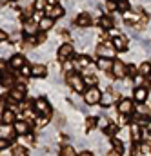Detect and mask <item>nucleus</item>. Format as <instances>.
I'll return each instance as SVG.
<instances>
[{
    "mask_svg": "<svg viewBox=\"0 0 151 156\" xmlns=\"http://www.w3.org/2000/svg\"><path fill=\"white\" fill-rule=\"evenodd\" d=\"M89 66V60L86 58V56H80L78 60H76V67H87Z\"/></svg>",
    "mask_w": 151,
    "mask_h": 156,
    "instance_id": "a878e982",
    "label": "nucleus"
},
{
    "mask_svg": "<svg viewBox=\"0 0 151 156\" xmlns=\"http://www.w3.org/2000/svg\"><path fill=\"white\" fill-rule=\"evenodd\" d=\"M13 156H26V149L24 147H15V151H13Z\"/></svg>",
    "mask_w": 151,
    "mask_h": 156,
    "instance_id": "c85d7f7f",
    "label": "nucleus"
},
{
    "mask_svg": "<svg viewBox=\"0 0 151 156\" xmlns=\"http://www.w3.org/2000/svg\"><path fill=\"white\" fill-rule=\"evenodd\" d=\"M115 53H116V49H115L113 44H104V45H100V47H97V55L98 56H106V58H113Z\"/></svg>",
    "mask_w": 151,
    "mask_h": 156,
    "instance_id": "7ed1b4c3",
    "label": "nucleus"
},
{
    "mask_svg": "<svg viewBox=\"0 0 151 156\" xmlns=\"http://www.w3.org/2000/svg\"><path fill=\"white\" fill-rule=\"evenodd\" d=\"M126 66H124V62H120V60H116V62H113V69H111V73H113L116 78H122L126 76Z\"/></svg>",
    "mask_w": 151,
    "mask_h": 156,
    "instance_id": "39448f33",
    "label": "nucleus"
},
{
    "mask_svg": "<svg viewBox=\"0 0 151 156\" xmlns=\"http://www.w3.org/2000/svg\"><path fill=\"white\" fill-rule=\"evenodd\" d=\"M49 4H47V0H37L35 2V9H38V11H42V9H46Z\"/></svg>",
    "mask_w": 151,
    "mask_h": 156,
    "instance_id": "393cba45",
    "label": "nucleus"
},
{
    "mask_svg": "<svg viewBox=\"0 0 151 156\" xmlns=\"http://www.w3.org/2000/svg\"><path fill=\"white\" fill-rule=\"evenodd\" d=\"M116 136H118L120 140H126V138H127V131H118V133H116Z\"/></svg>",
    "mask_w": 151,
    "mask_h": 156,
    "instance_id": "ea45409f",
    "label": "nucleus"
},
{
    "mask_svg": "<svg viewBox=\"0 0 151 156\" xmlns=\"http://www.w3.org/2000/svg\"><path fill=\"white\" fill-rule=\"evenodd\" d=\"M44 40H46V37H44V35H38V37H35V42H37V44L44 42Z\"/></svg>",
    "mask_w": 151,
    "mask_h": 156,
    "instance_id": "c03bdc74",
    "label": "nucleus"
},
{
    "mask_svg": "<svg viewBox=\"0 0 151 156\" xmlns=\"http://www.w3.org/2000/svg\"><path fill=\"white\" fill-rule=\"evenodd\" d=\"M138 151H142L144 154H148V153L151 151V145H149V144H142V145L138 147Z\"/></svg>",
    "mask_w": 151,
    "mask_h": 156,
    "instance_id": "2f4dec72",
    "label": "nucleus"
},
{
    "mask_svg": "<svg viewBox=\"0 0 151 156\" xmlns=\"http://www.w3.org/2000/svg\"><path fill=\"white\" fill-rule=\"evenodd\" d=\"M31 73H33V76H44V75H46V67H44L42 64H35V66L31 67Z\"/></svg>",
    "mask_w": 151,
    "mask_h": 156,
    "instance_id": "6ab92c4d",
    "label": "nucleus"
},
{
    "mask_svg": "<svg viewBox=\"0 0 151 156\" xmlns=\"http://www.w3.org/2000/svg\"><path fill=\"white\" fill-rule=\"evenodd\" d=\"M53 24H55V18H51V16H44V18L38 22V26H40V29H42V31L51 29V27H53Z\"/></svg>",
    "mask_w": 151,
    "mask_h": 156,
    "instance_id": "9b49d317",
    "label": "nucleus"
},
{
    "mask_svg": "<svg viewBox=\"0 0 151 156\" xmlns=\"http://www.w3.org/2000/svg\"><path fill=\"white\" fill-rule=\"evenodd\" d=\"M113 145H115V151H118V153H122V149H124V147H122V144H120L118 140H115V142H113Z\"/></svg>",
    "mask_w": 151,
    "mask_h": 156,
    "instance_id": "58836bf2",
    "label": "nucleus"
},
{
    "mask_svg": "<svg viewBox=\"0 0 151 156\" xmlns=\"http://www.w3.org/2000/svg\"><path fill=\"white\" fill-rule=\"evenodd\" d=\"M137 111H138V115H146V116H148V113H149V111L146 109V105H138Z\"/></svg>",
    "mask_w": 151,
    "mask_h": 156,
    "instance_id": "c9c22d12",
    "label": "nucleus"
},
{
    "mask_svg": "<svg viewBox=\"0 0 151 156\" xmlns=\"http://www.w3.org/2000/svg\"><path fill=\"white\" fill-rule=\"evenodd\" d=\"M144 83H146V78L142 76V75H138V76L135 78V85H138V87H142Z\"/></svg>",
    "mask_w": 151,
    "mask_h": 156,
    "instance_id": "7c9ffc66",
    "label": "nucleus"
},
{
    "mask_svg": "<svg viewBox=\"0 0 151 156\" xmlns=\"http://www.w3.org/2000/svg\"><path fill=\"white\" fill-rule=\"evenodd\" d=\"M71 56H73V47H71L69 44L60 45V49H58V58H60V60H68V58H71Z\"/></svg>",
    "mask_w": 151,
    "mask_h": 156,
    "instance_id": "423d86ee",
    "label": "nucleus"
},
{
    "mask_svg": "<svg viewBox=\"0 0 151 156\" xmlns=\"http://www.w3.org/2000/svg\"><path fill=\"white\" fill-rule=\"evenodd\" d=\"M138 73H140L142 76H149L151 75V64L149 62H142V64L138 66Z\"/></svg>",
    "mask_w": 151,
    "mask_h": 156,
    "instance_id": "dca6fc26",
    "label": "nucleus"
},
{
    "mask_svg": "<svg viewBox=\"0 0 151 156\" xmlns=\"http://www.w3.org/2000/svg\"><path fill=\"white\" fill-rule=\"evenodd\" d=\"M9 134H11V125H9V123H4V125L0 127V136H4V138H11Z\"/></svg>",
    "mask_w": 151,
    "mask_h": 156,
    "instance_id": "412c9836",
    "label": "nucleus"
},
{
    "mask_svg": "<svg viewBox=\"0 0 151 156\" xmlns=\"http://www.w3.org/2000/svg\"><path fill=\"white\" fill-rule=\"evenodd\" d=\"M55 120H57V122H55V123H57V127H62V125H64V118L60 116V115H57Z\"/></svg>",
    "mask_w": 151,
    "mask_h": 156,
    "instance_id": "4c0bfd02",
    "label": "nucleus"
},
{
    "mask_svg": "<svg viewBox=\"0 0 151 156\" xmlns=\"http://www.w3.org/2000/svg\"><path fill=\"white\" fill-rule=\"evenodd\" d=\"M6 38H7V35H6V31H4V29H0V42H4Z\"/></svg>",
    "mask_w": 151,
    "mask_h": 156,
    "instance_id": "37998d69",
    "label": "nucleus"
},
{
    "mask_svg": "<svg viewBox=\"0 0 151 156\" xmlns=\"http://www.w3.org/2000/svg\"><path fill=\"white\" fill-rule=\"evenodd\" d=\"M31 18H33V20H35V22H40V20H42V13H40V11H35V13H33V16H31Z\"/></svg>",
    "mask_w": 151,
    "mask_h": 156,
    "instance_id": "e433bc0d",
    "label": "nucleus"
},
{
    "mask_svg": "<svg viewBox=\"0 0 151 156\" xmlns=\"http://www.w3.org/2000/svg\"><path fill=\"white\" fill-rule=\"evenodd\" d=\"M98 67H100L102 71H111V69H113V62H111V58L100 56V60H98Z\"/></svg>",
    "mask_w": 151,
    "mask_h": 156,
    "instance_id": "f8f14e48",
    "label": "nucleus"
},
{
    "mask_svg": "<svg viewBox=\"0 0 151 156\" xmlns=\"http://www.w3.org/2000/svg\"><path fill=\"white\" fill-rule=\"evenodd\" d=\"M126 73H129V75H135V73H137V69H135L133 66H129V67L126 69Z\"/></svg>",
    "mask_w": 151,
    "mask_h": 156,
    "instance_id": "79ce46f5",
    "label": "nucleus"
},
{
    "mask_svg": "<svg viewBox=\"0 0 151 156\" xmlns=\"http://www.w3.org/2000/svg\"><path fill=\"white\" fill-rule=\"evenodd\" d=\"M11 98H13L15 102H22V100H24V93H22L20 89H13V93H11Z\"/></svg>",
    "mask_w": 151,
    "mask_h": 156,
    "instance_id": "4be33fe9",
    "label": "nucleus"
},
{
    "mask_svg": "<svg viewBox=\"0 0 151 156\" xmlns=\"http://www.w3.org/2000/svg\"><path fill=\"white\" fill-rule=\"evenodd\" d=\"M93 125H95V120H93V118H89V120H87V127H93Z\"/></svg>",
    "mask_w": 151,
    "mask_h": 156,
    "instance_id": "de8ad7c7",
    "label": "nucleus"
},
{
    "mask_svg": "<svg viewBox=\"0 0 151 156\" xmlns=\"http://www.w3.org/2000/svg\"><path fill=\"white\" fill-rule=\"evenodd\" d=\"M146 98H148V91H146L144 87H138V89L135 91V100H137V102H144Z\"/></svg>",
    "mask_w": 151,
    "mask_h": 156,
    "instance_id": "a211bd4d",
    "label": "nucleus"
},
{
    "mask_svg": "<svg viewBox=\"0 0 151 156\" xmlns=\"http://www.w3.org/2000/svg\"><path fill=\"white\" fill-rule=\"evenodd\" d=\"M138 127H140L138 123L131 127V134H133V140H140V131H138Z\"/></svg>",
    "mask_w": 151,
    "mask_h": 156,
    "instance_id": "bb28decb",
    "label": "nucleus"
},
{
    "mask_svg": "<svg viewBox=\"0 0 151 156\" xmlns=\"http://www.w3.org/2000/svg\"><path fill=\"white\" fill-rule=\"evenodd\" d=\"M113 45L116 51H126V38L122 37H115L113 38Z\"/></svg>",
    "mask_w": 151,
    "mask_h": 156,
    "instance_id": "2eb2a0df",
    "label": "nucleus"
},
{
    "mask_svg": "<svg viewBox=\"0 0 151 156\" xmlns=\"http://www.w3.org/2000/svg\"><path fill=\"white\" fill-rule=\"evenodd\" d=\"M68 83L75 89L76 93H82V91H84V87H86L84 78L80 76V75H76V73H69V75H68Z\"/></svg>",
    "mask_w": 151,
    "mask_h": 156,
    "instance_id": "f03ea898",
    "label": "nucleus"
},
{
    "mask_svg": "<svg viewBox=\"0 0 151 156\" xmlns=\"http://www.w3.org/2000/svg\"><path fill=\"white\" fill-rule=\"evenodd\" d=\"M15 131H17L18 134H22V136H24V134L29 131V125H28L26 122H15Z\"/></svg>",
    "mask_w": 151,
    "mask_h": 156,
    "instance_id": "4468645a",
    "label": "nucleus"
},
{
    "mask_svg": "<svg viewBox=\"0 0 151 156\" xmlns=\"http://www.w3.org/2000/svg\"><path fill=\"white\" fill-rule=\"evenodd\" d=\"M108 156H122V153H118V151H111Z\"/></svg>",
    "mask_w": 151,
    "mask_h": 156,
    "instance_id": "49530a36",
    "label": "nucleus"
},
{
    "mask_svg": "<svg viewBox=\"0 0 151 156\" xmlns=\"http://www.w3.org/2000/svg\"><path fill=\"white\" fill-rule=\"evenodd\" d=\"M0 78H2V75H0Z\"/></svg>",
    "mask_w": 151,
    "mask_h": 156,
    "instance_id": "8fccbe9b",
    "label": "nucleus"
},
{
    "mask_svg": "<svg viewBox=\"0 0 151 156\" xmlns=\"http://www.w3.org/2000/svg\"><path fill=\"white\" fill-rule=\"evenodd\" d=\"M20 73H22L24 76H29V75H33V73H31V67H28L26 64H24V66L20 67Z\"/></svg>",
    "mask_w": 151,
    "mask_h": 156,
    "instance_id": "c756f323",
    "label": "nucleus"
},
{
    "mask_svg": "<svg viewBox=\"0 0 151 156\" xmlns=\"http://www.w3.org/2000/svg\"><path fill=\"white\" fill-rule=\"evenodd\" d=\"M2 123H15V113L13 111H4L2 113Z\"/></svg>",
    "mask_w": 151,
    "mask_h": 156,
    "instance_id": "f3484780",
    "label": "nucleus"
},
{
    "mask_svg": "<svg viewBox=\"0 0 151 156\" xmlns=\"http://www.w3.org/2000/svg\"><path fill=\"white\" fill-rule=\"evenodd\" d=\"M106 9L113 13V11H116V9H118V4H116V2H113V0H109V2L106 4Z\"/></svg>",
    "mask_w": 151,
    "mask_h": 156,
    "instance_id": "cd10ccee",
    "label": "nucleus"
},
{
    "mask_svg": "<svg viewBox=\"0 0 151 156\" xmlns=\"http://www.w3.org/2000/svg\"><path fill=\"white\" fill-rule=\"evenodd\" d=\"M80 156H95L91 151H80Z\"/></svg>",
    "mask_w": 151,
    "mask_h": 156,
    "instance_id": "a18cd8bd",
    "label": "nucleus"
},
{
    "mask_svg": "<svg viewBox=\"0 0 151 156\" xmlns=\"http://www.w3.org/2000/svg\"><path fill=\"white\" fill-rule=\"evenodd\" d=\"M4 149H7V138L0 136V151H4Z\"/></svg>",
    "mask_w": 151,
    "mask_h": 156,
    "instance_id": "72a5a7b5",
    "label": "nucleus"
},
{
    "mask_svg": "<svg viewBox=\"0 0 151 156\" xmlns=\"http://www.w3.org/2000/svg\"><path fill=\"white\" fill-rule=\"evenodd\" d=\"M38 27H40V26H38V22H35L33 18H29V20H28V22L24 24V31H26L28 35H35Z\"/></svg>",
    "mask_w": 151,
    "mask_h": 156,
    "instance_id": "1a4fd4ad",
    "label": "nucleus"
},
{
    "mask_svg": "<svg viewBox=\"0 0 151 156\" xmlns=\"http://www.w3.org/2000/svg\"><path fill=\"white\" fill-rule=\"evenodd\" d=\"M24 64H26V62H24V56H22V55H15V56L11 58V67H15V69H20Z\"/></svg>",
    "mask_w": 151,
    "mask_h": 156,
    "instance_id": "ddd939ff",
    "label": "nucleus"
},
{
    "mask_svg": "<svg viewBox=\"0 0 151 156\" xmlns=\"http://www.w3.org/2000/svg\"><path fill=\"white\" fill-rule=\"evenodd\" d=\"M98 24H100L104 29H111V27H113V20H111L109 16H100V18H98Z\"/></svg>",
    "mask_w": 151,
    "mask_h": 156,
    "instance_id": "aec40b11",
    "label": "nucleus"
},
{
    "mask_svg": "<svg viewBox=\"0 0 151 156\" xmlns=\"http://www.w3.org/2000/svg\"><path fill=\"white\" fill-rule=\"evenodd\" d=\"M84 82H86V83H89V85H93V83H95V78H93V76H86V78H84Z\"/></svg>",
    "mask_w": 151,
    "mask_h": 156,
    "instance_id": "a19ab883",
    "label": "nucleus"
},
{
    "mask_svg": "<svg viewBox=\"0 0 151 156\" xmlns=\"http://www.w3.org/2000/svg\"><path fill=\"white\" fill-rule=\"evenodd\" d=\"M44 11H46V16H51V18H55V20H57V18H60V16L64 15V9H62L60 5H57V4H55V5H51V4H49Z\"/></svg>",
    "mask_w": 151,
    "mask_h": 156,
    "instance_id": "20e7f679",
    "label": "nucleus"
},
{
    "mask_svg": "<svg viewBox=\"0 0 151 156\" xmlns=\"http://www.w3.org/2000/svg\"><path fill=\"white\" fill-rule=\"evenodd\" d=\"M47 4H51V5H55V4H57V0H47Z\"/></svg>",
    "mask_w": 151,
    "mask_h": 156,
    "instance_id": "09e8293b",
    "label": "nucleus"
},
{
    "mask_svg": "<svg viewBox=\"0 0 151 156\" xmlns=\"http://www.w3.org/2000/svg\"><path fill=\"white\" fill-rule=\"evenodd\" d=\"M116 131H118L116 125H108V127H106V133H108V134H115Z\"/></svg>",
    "mask_w": 151,
    "mask_h": 156,
    "instance_id": "f704fd0d",
    "label": "nucleus"
},
{
    "mask_svg": "<svg viewBox=\"0 0 151 156\" xmlns=\"http://www.w3.org/2000/svg\"><path fill=\"white\" fill-rule=\"evenodd\" d=\"M118 113L120 115H131L133 113V102L131 100H122L120 104H118Z\"/></svg>",
    "mask_w": 151,
    "mask_h": 156,
    "instance_id": "0eeeda50",
    "label": "nucleus"
},
{
    "mask_svg": "<svg viewBox=\"0 0 151 156\" xmlns=\"http://www.w3.org/2000/svg\"><path fill=\"white\" fill-rule=\"evenodd\" d=\"M100 98H102V93H100L95 85H89V87L86 89V93H84V100H86V104H98Z\"/></svg>",
    "mask_w": 151,
    "mask_h": 156,
    "instance_id": "f257e3e1",
    "label": "nucleus"
},
{
    "mask_svg": "<svg viewBox=\"0 0 151 156\" xmlns=\"http://www.w3.org/2000/svg\"><path fill=\"white\" fill-rule=\"evenodd\" d=\"M62 156H75V153H73L71 147H64L62 149Z\"/></svg>",
    "mask_w": 151,
    "mask_h": 156,
    "instance_id": "473e14b6",
    "label": "nucleus"
},
{
    "mask_svg": "<svg viewBox=\"0 0 151 156\" xmlns=\"http://www.w3.org/2000/svg\"><path fill=\"white\" fill-rule=\"evenodd\" d=\"M111 102H113V94H111V93H104L102 98H100V104H102V105H109Z\"/></svg>",
    "mask_w": 151,
    "mask_h": 156,
    "instance_id": "5701e85b",
    "label": "nucleus"
},
{
    "mask_svg": "<svg viewBox=\"0 0 151 156\" xmlns=\"http://www.w3.org/2000/svg\"><path fill=\"white\" fill-rule=\"evenodd\" d=\"M35 109H37V113H40V115H49V104L44 98H38L37 102H35Z\"/></svg>",
    "mask_w": 151,
    "mask_h": 156,
    "instance_id": "6e6552de",
    "label": "nucleus"
},
{
    "mask_svg": "<svg viewBox=\"0 0 151 156\" xmlns=\"http://www.w3.org/2000/svg\"><path fill=\"white\" fill-rule=\"evenodd\" d=\"M116 4H118V11H124V13L129 11V2L127 0H118Z\"/></svg>",
    "mask_w": 151,
    "mask_h": 156,
    "instance_id": "b1692460",
    "label": "nucleus"
},
{
    "mask_svg": "<svg viewBox=\"0 0 151 156\" xmlns=\"http://www.w3.org/2000/svg\"><path fill=\"white\" fill-rule=\"evenodd\" d=\"M91 16L87 15V13H80L78 16H76V24L80 26V27H87V26H91Z\"/></svg>",
    "mask_w": 151,
    "mask_h": 156,
    "instance_id": "9d476101",
    "label": "nucleus"
}]
</instances>
